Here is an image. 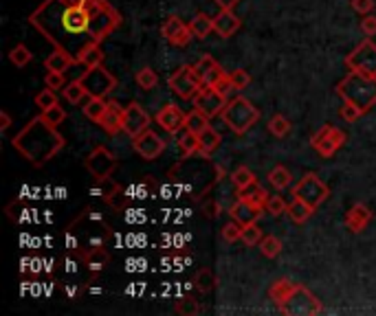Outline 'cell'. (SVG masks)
<instances>
[{"mask_svg":"<svg viewBox=\"0 0 376 316\" xmlns=\"http://www.w3.org/2000/svg\"><path fill=\"white\" fill-rule=\"evenodd\" d=\"M29 20L55 49L75 57L106 40L122 22L108 0H44Z\"/></svg>","mask_w":376,"mask_h":316,"instance_id":"cell-1","label":"cell"},{"mask_svg":"<svg viewBox=\"0 0 376 316\" xmlns=\"http://www.w3.org/2000/svg\"><path fill=\"white\" fill-rule=\"evenodd\" d=\"M13 147H16L31 165L42 167L44 163H49L59 149L64 147V139L62 134L55 130V126L47 123L42 116H38L20 134L13 137Z\"/></svg>","mask_w":376,"mask_h":316,"instance_id":"cell-2","label":"cell"},{"mask_svg":"<svg viewBox=\"0 0 376 316\" xmlns=\"http://www.w3.org/2000/svg\"><path fill=\"white\" fill-rule=\"evenodd\" d=\"M337 93L343 101H350L359 105L363 112H368L376 103V77L359 70H350L337 84Z\"/></svg>","mask_w":376,"mask_h":316,"instance_id":"cell-3","label":"cell"},{"mask_svg":"<svg viewBox=\"0 0 376 316\" xmlns=\"http://www.w3.org/2000/svg\"><path fill=\"white\" fill-rule=\"evenodd\" d=\"M220 116H222V121L229 126L231 132L247 134L255 123H258L260 110L255 108V105L249 99L236 97V99L227 101V105H224V110L220 112Z\"/></svg>","mask_w":376,"mask_h":316,"instance_id":"cell-4","label":"cell"},{"mask_svg":"<svg viewBox=\"0 0 376 316\" xmlns=\"http://www.w3.org/2000/svg\"><path fill=\"white\" fill-rule=\"evenodd\" d=\"M280 310H282V314H289V316H293V314H312L314 316V314L324 312L319 299L314 296L308 288H304V285H299V283H297V288L293 290V294L280 306Z\"/></svg>","mask_w":376,"mask_h":316,"instance_id":"cell-5","label":"cell"},{"mask_svg":"<svg viewBox=\"0 0 376 316\" xmlns=\"http://www.w3.org/2000/svg\"><path fill=\"white\" fill-rule=\"evenodd\" d=\"M293 195L295 198H302L304 202L317 209L319 204H324L328 200L330 189L317 174H306L304 178H299V183L293 187Z\"/></svg>","mask_w":376,"mask_h":316,"instance_id":"cell-6","label":"cell"},{"mask_svg":"<svg viewBox=\"0 0 376 316\" xmlns=\"http://www.w3.org/2000/svg\"><path fill=\"white\" fill-rule=\"evenodd\" d=\"M80 82L84 84L88 97H106V95H110L113 90L117 88V77L110 70L103 68V66L86 68L82 73Z\"/></svg>","mask_w":376,"mask_h":316,"instance_id":"cell-7","label":"cell"},{"mask_svg":"<svg viewBox=\"0 0 376 316\" xmlns=\"http://www.w3.org/2000/svg\"><path fill=\"white\" fill-rule=\"evenodd\" d=\"M168 86H170L172 93L176 97H180V99H194V97L198 95V90L203 88V84L198 80L196 70H194V66H180V68H176L170 75Z\"/></svg>","mask_w":376,"mask_h":316,"instance_id":"cell-8","label":"cell"},{"mask_svg":"<svg viewBox=\"0 0 376 316\" xmlns=\"http://www.w3.org/2000/svg\"><path fill=\"white\" fill-rule=\"evenodd\" d=\"M345 66L350 70H359L376 77V44L368 38L359 44V47L345 57Z\"/></svg>","mask_w":376,"mask_h":316,"instance_id":"cell-9","label":"cell"},{"mask_svg":"<svg viewBox=\"0 0 376 316\" xmlns=\"http://www.w3.org/2000/svg\"><path fill=\"white\" fill-rule=\"evenodd\" d=\"M343 143H345V134H343L339 128H335V126H324V128L310 139L312 149H314V152H317L319 156H324V158L335 156L339 149L343 147Z\"/></svg>","mask_w":376,"mask_h":316,"instance_id":"cell-10","label":"cell"},{"mask_svg":"<svg viewBox=\"0 0 376 316\" xmlns=\"http://www.w3.org/2000/svg\"><path fill=\"white\" fill-rule=\"evenodd\" d=\"M86 170H88V174L93 176L95 180H103V178H108L113 172H115V167H117V158L113 156V152L110 149H106V147H95L93 152H90L88 156H86Z\"/></svg>","mask_w":376,"mask_h":316,"instance_id":"cell-11","label":"cell"},{"mask_svg":"<svg viewBox=\"0 0 376 316\" xmlns=\"http://www.w3.org/2000/svg\"><path fill=\"white\" fill-rule=\"evenodd\" d=\"M227 101L229 99L224 97L216 86H203L198 90V95L194 97V108L203 110L209 119H214V116H218L224 110Z\"/></svg>","mask_w":376,"mask_h":316,"instance_id":"cell-12","label":"cell"},{"mask_svg":"<svg viewBox=\"0 0 376 316\" xmlns=\"http://www.w3.org/2000/svg\"><path fill=\"white\" fill-rule=\"evenodd\" d=\"M150 128V114L145 112V108H141V103L132 101L130 105L124 108L122 114V130L128 134L130 139L139 137L141 132H145Z\"/></svg>","mask_w":376,"mask_h":316,"instance_id":"cell-13","label":"cell"},{"mask_svg":"<svg viewBox=\"0 0 376 316\" xmlns=\"http://www.w3.org/2000/svg\"><path fill=\"white\" fill-rule=\"evenodd\" d=\"M132 147L143 160H157L165 152V141L159 137L157 132H152L147 128L145 132L139 134V137L132 139Z\"/></svg>","mask_w":376,"mask_h":316,"instance_id":"cell-14","label":"cell"},{"mask_svg":"<svg viewBox=\"0 0 376 316\" xmlns=\"http://www.w3.org/2000/svg\"><path fill=\"white\" fill-rule=\"evenodd\" d=\"M161 33L170 44H174V47H187L194 38V33L189 31V24H185L178 16H170L165 20L161 27Z\"/></svg>","mask_w":376,"mask_h":316,"instance_id":"cell-15","label":"cell"},{"mask_svg":"<svg viewBox=\"0 0 376 316\" xmlns=\"http://www.w3.org/2000/svg\"><path fill=\"white\" fill-rule=\"evenodd\" d=\"M194 70H196L203 86H218L224 77H227V73L222 70V66L212 55H203L198 62L194 64Z\"/></svg>","mask_w":376,"mask_h":316,"instance_id":"cell-16","label":"cell"},{"mask_svg":"<svg viewBox=\"0 0 376 316\" xmlns=\"http://www.w3.org/2000/svg\"><path fill=\"white\" fill-rule=\"evenodd\" d=\"M157 123L168 134H176L185 128V112L174 103H165L157 112Z\"/></svg>","mask_w":376,"mask_h":316,"instance_id":"cell-17","label":"cell"},{"mask_svg":"<svg viewBox=\"0 0 376 316\" xmlns=\"http://www.w3.org/2000/svg\"><path fill=\"white\" fill-rule=\"evenodd\" d=\"M370 222H372V211L363 202L354 204L348 213H345V229L350 233H361Z\"/></svg>","mask_w":376,"mask_h":316,"instance_id":"cell-18","label":"cell"},{"mask_svg":"<svg viewBox=\"0 0 376 316\" xmlns=\"http://www.w3.org/2000/svg\"><path fill=\"white\" fill-rule=\"evenodd\" d=\"M240 29V18L233 13V9H220L214 16V31L220 38H231Z\"/></svg>","mask_w":376,"mask_h":316,"instance_id":"cell-19","label":"cell"},{"mask_svg":"<svg viewBox=\"0 0 376 316\" xmlns=\"http://www.w3.org/2000/svg\"><path fill=\"white\" fill-rule=\"evenodd\" d=\"M231 218L233 220H238L243 227H247V224H253V222H258L260 220V216H262V209H258V206H253L249 200H245V198H238V202L231 206Z\"/></svg>","mask_w":376,"mask_h":316,"instance_id":"cell-20","label":"cell"},{"mask_svg":"<svg viewBox=\"0 0 376 316\" xmlns=\"http://www.w3.org/2000/svg\"><path fill=\"white\" fill-rule=\"evenodd\" d=\"M122 114H124V108H119L117 101H108L106 112H103V116L99 119L101 130L110 134V137L117 132H122Z\"/></svg>","mask_w":376,"mask_h":316,"instance_id":"cell-21","label":"cell"},{"mask_svg":"<svg viewBox=\"0 0 376 316\" xmlns=\"http://www.w3.org/2000/svg\"><path fill=\"white\" fill-rule=\"evenodd\" d=\"M75 64H78V57L62 51V49H55L53 53L47 55V59H44V66H47V70H55V73H66Z\"/></svg>","mask_w":376,"mask_h":316,"instance_id":"cell-22","label":"cell"},{"mask_svg":"<svg viewBox=\"0 0 376 316\" xmlns=\"http://www.w3.org/2000/svg\"><path fill=\"white\" fill-rule=\"evenodd\" d=\"M220 143H222V137H220V132L214 130V128H205L198 134V152L203 156H212L214 152H218Z\"/></svg>","mask_w":376,"mask_h":316,"instance_id":"cell-23","label":"cell"},{"mask_svg":"<svg viewBox=\"0 0 376 316\" xmlns=\"http://www.w3.org/2000/svg\"><path fill=\"white\" fill-rule=\"evenodd\" d=\"M297 288V283L295 281H291V279H277L273 285H270V290H268V296H270V301L280 308L284 301H287L291 294H293V290Z\"/></svg>","mask_w":376,"mask_h":316,"instance_id":"cell-24","label":"cell"},{"mask_svg":"<svg viewBox=\"0 0 376 316\" xmlns=\"http://www.w3.org/2000/svg\"><path fill=\"white\" fill-rule=\"evenodd\" d=\"M312 213H314V206H310V204L304 202L302 198H293V200L289 202L287 216H289L295 224H304V222H308Z\"/></svg>","mask_w":376,"mask_h":316,"instance_id":"cell-25","label":"cell"},{"mask_svg":"<svg viewBox=\"0 0 376 316\" xmlns=\"http://www.w3.org/2000/svg\"><path fill=\"white\" fill-rule=\"evenodd\" d=\"M189 31L196 40H205L209 33L214 31V18H209L207 13H196L194 20L189 22Z\"/></svg>","mask_w":376,"mask_h":316,"instance_id":"cell-26","label":"cell"},{"mask_svg":"<svg viewBox=\"0 0 376 316\" xmlns=\"http://www.w3.org/2000/svg\"><path fill=\"white\" fill-rule=\"evenodd\" d=\"M238 195H240V198H245V200H249L253 206H258V209H266V202H268V198H270V195L258 185V183H255V185H251V187H247V189H240L238 191Z\"/></svg>","mask_w":376,"mask_h":316,"instance_id":"cell-27","label":"cell"},{"mask_svg":"<svg viewBox=\"0 0 376 316\" xmlns=\"http://www.w3.org/2000/svg\"><path fill=\"white\" fill-rule=\"evenodd\" d=\"M78 62H80V66H84V70H86V68H97V66H101V62H103V51H101V47H99V44H90V47H86V49L80 53Z\"/></svg>","mask_w":376,"mask_h":316,"instance_id":"cell-28","label":"cell"},{"mask_svg":"<svg viewBox=\"0 0 376 316\" xmlns=\"http://www.w3.org/2000/svg\"><path fill=\"white\" fill-rule=\"evenodd\" d=\"M106 108H108V101L103 99V97H88V101L84 103L82 112H84V116H86V119H90V121L99 123V119L103 116V112H106Z\"/></svg>","mask_w":376,"mask_h":316,"instance_id":"cell-29","label":"cell"},{"mask_svg":"<svg viewBox=\"0 0 376 316\" xmlns=\"http://www.w3.org/2000/svg\"><path fill=\"white\" fill-rule=\"evenodd\" d=\"M268 183L273 185L277 191H284L293 185V174L287 167H282V165H275V167L268 172Z\"/></svg>","mask_w":376,"mask_h":316,"instance_id":"cell-30","label":"cell"},{"mask_svg":"<svg viewBox=\"0 0 376 316\" xmlns=\"http://www.w3.org/2000/svg\"><path fill=\"white\" fill-rule=\"evenodd\" d=\"M205 128H209V116L203 110L194 108L191 112L185 114V130H189L194 134H201Z\"/></svg>","mask_w":376,"mask_h":316,"instance_id":"cell-31","label":"cell"},{"mask_svg":"<svg viewBox=\"0 0 376 316\" xmlns=\"http://www.w3.org/2000/svg\"><path fill=\"white\" fill-rule=\"evenodd\" d=\"M231 180H233V185H236L238 191L258 183V180H255V174L247 167V165H240V167H236L233 174H231Z\"/></svg>","mask_w":376,"mask_h":316,"instance_id":"cell-32","label":"cell"},{"mask_svg":"<svg viewBox=\"0 0 376 316\" xmlns=\"http://www.w3.org/2000/svg\"><path fill=\"white\" fill-rule=\"evenodd\" d=\"M268 130H270V134H273V137L284 139V137H289V134H291L293 126H291V121H289L287 116L275 114V116H270V121H268Z\"/></svg>","mask_w":376,"mask_h":316,"instance_id":"cell-33","label":"cell"},{"mask_svg":"<svg viewBox=\"0 0 376 316\" xmlns=\"http://www.w3.org/2000/svg\"><path fill=\"white\" fill-rule=\"evenodd\" d=\"M178 147H180V152H183L185 156L196 154L198 152V134H194V132L183 128V134L178 137Z\"/></svg>","mask_w":376,"mask_h":316,"instance_id":"cell-34","label":"cell"},{"mask_svg":"<svg viewBox=\"0 0 376 316\" xmlns=\"http://www.w3.org/2000/svg\"><path fill=\"white\" fill-rule=\"evenodd\" d=\"M62 97H64L68 103H80L84 97H88V93H86V88H84V84H82L80 80H73L71 84L64 86Z\"/></svg>","mask_w":376,"mask_h":316,"instance_id":"cell-35","label":"cell"},{"mask_svg":"<svg viewBox=\"0 0 376 316\" xmlns=\"http://www.w3.org/2000/svg\"><path fill=\"white\" fill-rule=\"evenodd\" d=\"M260 246V253L264 255L266 259H275L277 255L282 253V242L275 237V235H266L262 237V242L258 244Z\"/></svg>","mask_w":376,"mask_h":316,"instance_id":"cell-36","label":"cell"},{"mask_svg":"<svg viewBox=\"0 0 376 316\" xmlns=\"http://www.w3.org/2000/svg\"><path fill=\"white\" fill-rule=\"evenodd\" d=\"M194 283H196V288L201 292H212L216 288V275L212 273L209 268H201L198 273H196V279H194Z\"/></svg>","mask_w":376,"mask_h":316,"instance_id":"cell-37","label":"cell"},{"mask_svg":"<svg viewBox=\"0 0 376 316\" xmlns=\"http://www.w3.org/2000/svg\"><path fill=\"white\" fill-rule=\"evenodd\" d=\"M134 82H137L143 90H152L159 84V75L150 66H145V68H141L137 75H134Z\"/></svg>","mask_w":376,"mask_h":316,"instance_id":"cell-38","label":"cell"},{"mask_svg":"<svg viewBox=\"0 0 376 316\" xmlns=\"http://www.w3.org/2000/svg\"><path fill=\"white\" fill-rule=\"evenodd\" d=\"M31 51H29L24 44H18V47H13L11 49V53H9V59H11V64L13 66H18V68H22V66H27L29 62H31Z\"/></svg>","mask_w":376,"mask_h":316,"instance_id":"cell-39","label":"cell"},{"mask_svg":"<svg viewBox=\"0 0 376 316\" xmlns=\"http://www.w3.org/2000/svg\"><path fill=\"white\" fill-rule=\"evenodd\" d=\"M243 229H245L243 224L231 218V222H227L222 227V239H224V242H229V244L238 242V239H243Z\"/></svg>","mask_w":376,"mask_h":316,"instance_id":"cell-40","label":"cell"},{"mask_svg":"<svg viewBox=\"0 0 376 316\" xmlns=\"http://www.w3.org/2000/svg\"><path fill=\"white\" fill-rule=\"evenodd\" d=\"M36 105L40 110H49V108H53V105H57V95H55V90L53 88H44V90H40V93L36 95Z\"/></svg>","mask_w":376,"mask_h":316,"instance_id":"cell-41","label":"cell"},{"mask_svg":"<svg viewBox=\"0 0 376 316\" xmlns=\"http://www.w3.org/2000/svg\"><path fill=\"white\" fill-rule=\"evenodd\" d=\"M289 211V202L282 198V195H270L268 202H266V213L273 216V218H280Z\"/></svg>","mask_w":376,"mask_h":316,"instance_id":"cell-42","label":"cell"},{"mask_svg":"<svg viewBox=\"0 0 376 316\" xmlns=\"http://www.w3.org/2000/svg\"><path fill=\"white\" fill-rule=\"evenodd\" d=\"M243 242L247 246H258L262 242V229L258 227V222L247 224V227L243 229Z\"/></svg>","mask_w":376,"mask_h":316,"instance_id":"cell-43","label":"cell"},{"mask_svg":"<svg viewBox=\"0 0 376 316\" xmlns=\"http://www.w3.org/2000/svg\"><path fill=\"white\" fill-rule=\"evenodd\" d=\"M229 82H231L233 90H245L251 84V75L245 68H236L229 73Z\"/></svg>","mask_w":376,"mask_h":316,"instance_id":"cell-44","label":"cell"},{"mask_svg":"<svg viewBox=\"0 0 376 316\" xmlns=\"http://www.w3.org/2000/svg\"><path fill=\"white\" fill-rule=\"evenodd\" d=\"M366 112L359 108V105H354V103H350V101H343V105H341V119L343 121H348V123H354V121H359L361 116H363Z\"/></svg>","mask_w":376,"mask_h":316,"instance_id":"cell-45","label":"cell"},{"mask_svg":"<svg viewBox=\"0 0 376 316\" xmlns=\"http://www.w3.org/2000/svg\"><path fill=\"white\" fill-rule=\"evenodd\" d=\"M42 119L47 123L57 128L66 119V112H64V108H59V103H57V105H53V108H49V110H42Z\"/></svg>","mask_w":376,"mask_h":316,"instance_id":"cell-46","label":"cell"},{"mask_svg":"<svg viewBox=\"0 0 376 316\" xmlns=\"http://www.w3.org/2000/svg\"><path fill=\"white\" fill-rule=\"evenodd\" d=\"M97 183H99V193H101V198L106 200V202L113 198V195H115L119 189H122L117 183H113L110 176H108V178H103V180H97Z\"/></svg>","mask_w":376,"mask_h":316,"instance_id":"cell-47","label":"cell"},{"mask_svg":"<svg viewBox=\"0 0 376 316\" xmlns=\"http://www.w3.org/2000/svg\"><path fill=\"white\" fill-rule=\"evenodd\" d=\"M44 84H47L49 88H53V90H62V88L66 86V82H64V73L47 70V75H44Z\"/></svg>","mask_w":376,"mask_h":316,"instance_id":"cell-48","label":"cell"},{"mask_svg":"<svg viewBox=\"0 0 376 316\" xmlns=\"http://www.w3.org/2000/svg\"><path fill=\"white\" fill-rule=\"evenodd\" d=\"M176 314H198V303L194 299H183L176 306Z\"/></svg>","mask_w":376,"mask_h":316,"instance_id":"cell-49","label":"cell"},{"mask_svg":"<svg viewBox=\"0 0 376 316\" xmlns=\"http://www.w3.org/2000/svg\"><path fill=\"white\" fill-rule=\"evenodd\" d=\"M350 5L356 13H361V16H368V13H372V9H374V0H350Z\"/></svg>","mask_w":376,"mask_h":316,"instance_id":"cell-50","label":"cell"},{"mask_svg":"<svg viewBox=\"0 0 376 316\" xmlns=\"http://www.w3.org/2000/svg\"><path fill=\"white\" fill-rule=\"evenodd\" d=\"M361 31H363L368 38H374V36H376V16L368 13V16L361 20Z\"/></svg>","mask_w":376,"mask_h":316,"instance_id":"cell-51","label":"cell"},{"mask_svg":"<svg viewBox=\"0 0 376 316\" xmlns=\"http://www.w3.org/2000/svg\"><path fill=\"white\" fill-rule=\"evenodd\" d=\"M203 213L207 216V218H216L218 216V204L212 200V202H205L203 204Z\"/></svg>","mask_w":376,"mask_h":316,"instance_id":"cell-52","label":"cell"},{"mask_svg":"<svg viewBox=\"0 0 376 316\" xmlns=\"http://www.w3.org/2000/svg\"><path fill=\"white\" fill-rule=\"evenodd\" d=\"M9 126H11V116H9V112H0V130H9Z\"/></svg>","mask_w":376,"mask_h":316,"instance_id":"cell-53","label":"cell"},{"mask_svg":"<svg viewBox=\"0 0 376 316\" xmlns=\"http://www.w3.org/2000/svg\"><path fill=\"white\" fill-rule=\"evenodd\" d=\"M214 3H216L220 9H233V7L240 3V0H214Z\"/></svg>","mask_w":376,"mask_h":316,"instance_id":"cell-54","label":"cell"}]
</instances>
